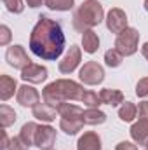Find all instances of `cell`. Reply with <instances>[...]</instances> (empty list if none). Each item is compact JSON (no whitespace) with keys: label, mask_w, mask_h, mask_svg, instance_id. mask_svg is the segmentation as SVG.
Returning a JSON list of instances; mask_svg holds the SVG:
<instances>
[{"label":"cell","mask_w":148,"mask_h":150,"mask_svg":"<svg viewBox=\"0 0 148 150\" xmlns=\"http://www.w3.org/2000/svg\"><path fill=\"white\" fill-rule=\"evenodd\" d=\"M138 44H140V33L136 28H131V26L120 32L115 38V49L122 56H132L138 51Z\"/></svg>","instance_id":"obj_4"},{"label":"cell","mask_w":148,"mask_h":150,"mask_svg":"<svg viewBox=\"0 0 148 150\" xmlns=\"http://www.w3.org/2000/svg\"><path fill=\"white\" fill-rule=\"evenodd\" d=\"M5 61L12 68H18V70H23V68H26L32 63V59L28 58V54H26L23 45H11L7 49V52H5Z\"/></svg>","instance_id":"obj_6"},{"label":"cell","mask_w":148,"mask_h":150,"mask_svg":"<svg viewBox=\"0 0 148 150\" xmlns=\"http://www.w3.org/2000/svg\"><path fill=\"white\" fill-rule=\"evenodd\" d=\"M122 61H124V56H122L117 49H110V51L105 52V63H106L110 68H117V67H120Z\"/></svg>","instance_id":"obj_25"},{"label":"cell","mask_w":148,"mask_h":150,"mask_svg":"<svg viewBox=\"0 0 148 150\" xmlns=\"http://www.w3.org/2000/svg\"><path fill=\"white\" fill-rule=\"evenodd\" d=\"M16 89H19L16 79H12V77H9L5 74L0 77V100L2 101H7L9 98H12Z\"/></svg>","instance_id":"obj_15"},{"label":"cell","mask_w":148,"mask_h":150,"mask_svg":"<svg viewBox=\"0 0 148 150\" xmlns=\"http://www.w3.org/2000/svg\"><path fill=\"white\" fill-rule=\"evenodd\" d=\"M82 45H84V51L89 52V54H94L98 49H99V37L94 30H87L82 33Z\"/></svg>","instance_id":"obj_18"},{"label":"cell","mask_w":148,"mask_h":150,"mask_svg":"<svg viewBox=\"0 0 148 150\" xmlns=\"http://www.w3.org/2000/svg\"><path fill=\"white\" fill-rule=\"evenodd\" d=\"M145 147H147V150H148V142H147V145H145Z\"/></svg>","instance_id":"obj_36"},{"label":"cell","mask_w":148,"mask_h":150,"mask_svg":"<svg viewBox=\"0 0 148 150\" xmlns=\"http://www.w3.org/2000/svg\"><path fill=\"white\" fill-rule=\"evenodd\" d=\"M84 117H77V119H66V117H61V122H59V127L61 131H65L66 134L73 136L77 134L82 127H84Z\"/></svg>","instance_id":"obj_17"},{"label":"cell","mask_w":148,"mask_h":150,"mask_svg":"<svg viewBox=\"0 0 148 150\" xmlns=\"http://www.w3.org/2000/svg\"><path fill=\"white\" fill-rule=\"evenodd\" d=\"M80 58H82V52H80V47L78 45H72L68 49V52L65 54V58L59 61V72L61 74H72L75 68L80 65Z\"/></svg>","instance_id":"obj_9"},{"label":"cell","mask_w":148,"mask_h":150,"mask_svg":"<svg viewBox=\"0 0 148 150\" xmlns=\"http://www.w3.org/2000/svg\"><path fill=\"white\" fill-rule=\"evenodd\" d=\"M115 150H138V147H136L132 142H120V143L115 147Z\"/></svg>","instance_id":"obj_31"},{"label":"cell","mask_w":148,"mask_h":150,"mask_svg":"<svg viewBox=\"0 0 148 150\" xmlns=\"http://www.w3.org/2000/svg\"><path fill=\"white\" fill-rule=\"evenodd\" d=\"M131 138L138 145H147L148 142V119H140L131 126Z\"/></svg>","instance_id":"obj_12"},{"label":"cell","mask_w":148,"mask_h":150,"mask_svg":"<svg viewBox=\"0 0 148 150\" xmlns=\"http://www.w3.org/2000/svg\"><path fill=\"white\" fill-rule=\"evenodd\" d=\"M14 122H16V112H14L11 107L2 105V107H0V126H2V129L12 126Z\"/></svg>","instance_id":"obj_23"},{"label":"cell","mask_w":148,"mask_h":150,"mask_svg":"<svg viewBox=\"0 0 148 150\" xmlns=\"http://www.w3.org/2000/svg\"><path fill=\"white\" fill-rule=\"evenodd\" d=\"M56 115H59L58 108L49 105V103H45V101L33 107V117L38 119V120H42V122H52L56 119Z\"/></svg>","instance_id":"obj_14"},{"label":"cell","mask_w":148,"mask_h":150,"mask_svg":"<svg viewBox=\"0 0 148 150\" xmlns=\"http://www.w3.org/2000/svg\"><path fill=\"white\" fill-rule=\"evenodd\" d=\"M82 117H84V122L89 124V126H98V124H103L106 120V113L98 110V108H87V110H84Z\"/></svg>","instance_id":"obj_19"},{"label":"cell","mask_w":148,"mask_h":150,"mask_svg":"<svg viewBox=\"0 0 148 150\" xmlns=\"http://www.w3.org/2000/svg\"><path fill=\"white\" fill-rule=\"evenodd\" d=\"M77 150H101V138L98 136V133L87 131L78 138Z\"/></svg>","instance_id":"obj_13"},{"label":"cell","mask_w":148,"mask_h":150,"mask_svg":"<svg viewBox=\"0 0 148 150\" xmlns=\"http://www.w3.org/2000/svg\"><path fill=\"white\" fill-rule=\"evenodd\" d=\"M105 21H106V28L111 33H117V35L127 28V14L118 7H113V9L108 11Z\"/></svg>","instance_id":"obj_7"},{"label":"cell","mask_w":148,"mask_h":150,"mask_svg":"<svg viewBox=\"0 0 148 150\" xmlns=\"http://www.w3.org/2000/svg\"><path fill=\"white\" fill-rule=\"evenodd\" d=\"M21 79L30 84H42L47 79V68L37 63H30L26 68L21 70Z\"/></svg>","instance_id":"obj_11"},{"label":"cell","mask_w":148,"mask_h":150,"mask_svg":"<svg viewBox=\"0 0 148 150\" xmlns=\"http://www.w3.org/2000/svg\"><path fill=\"white\" fill-rule=\"evenodd\" d=\"M42 2H45V0H26L28 7H40V5H42Z\"/></svg>","instance_id":"obj_33"},{"label":"cell","mask_w":148,"mask_h":150,"mask_svg":"<svg viewBox=\"0 0 148 150\" xmlns=\"http://www.w3.org/2000/svg\"><path fill=\"white\" fill-rule=\"evenodd\" d=\"M138 117L140 119H148V101H141L138 105Z\"/></svg>","instance_id":"obj_30"},{"label":"cell","mask_w":148,"mask_h":150,"mask_svg":"<svg viewBox=\"0 0 148 150\" xmlns=\"http://www.w3.org/2000/svg\"><path fill=\"white\" fill-rule=\"evenodd\" d=\"M44 4H45L51 11H61V12H65V11L73 9L75 0H45Z\"/></svg>","instance_id":"obj_24"},{"label":"cell","mask_w":148,"mask_h":150,"mask_svg":"<svg viewBox=\"0 0 148 150\" xmlns=\"http://www.w3.org/2000/svg\"><path fill=\"white\" fill-rule=\"evenodd\" d=\"M11 28L7 25H2L0 26V45H7L11 42Z\"/></svg>","instance_id":"obj_29"},{"label":"cell","mask_w":148,"mask_h":150,"mask_svg":"<svg viewBox=\"0 0 148 150\" xmlns=\"http://www.w3.org/2000/svg\"><path fill=\"white\" fill-rule=\"evenodd\" d=\"M105 19V11L103 5L98 0H84L80 7L73 12L72 23L77 32L84 33L87 30H92Z\"/></svg>","instance_id":"obj_3"},{"label":"cell","mask_w":148,"mask_h":150,"mask_svg":"<svg viewBox=\"0 0 148 150\" xmlns=\"http://www.w3.org/2000/svg\"><path fill=\"white\" fill-rule=\"evenodd\" d=\"M143 7H145V11H148V0H145V4H143Z\"/></svg>","instance_id":"obj_35"},{"label":"cell","mask_w":148,"mask_h":150,"mask_svg":"<svg viewBox=\"0 0 148 150\" xmlns=\"http://www.w3.org/2000/svg\"><path fill=\"white\" fill-rule=\"evenodd\" d=\"M78 77L87 86H98V84H101L105 80V70L98 61H87L80 68Z\"/></svg>","instance_id":"obj_5"},{"label":"cell","mask_w":148,"mask_h":150,"mask_svg":"<svg viewBox=\"0 0 148 150\" xmlns=\"http://www.w3.org/2000/svg\"><path fill=\"white\" fill-rule=\"evenodd\" d=\"M141 54L147 58V61H148V42H145V44H143V47H141Z\"/></svg>","instance_id":"obj_34"},{"label":"cell","mask_w":148,"mask_h":150,"mask_svg":"<svg viewBox=\"0 0 148 150\" xmlns=\"http://www.w3.org/2000/svg\"><path fill=\"white\" fill-rule=\"evenodd\" d=\"M7 150H28V145L19 136H14V138H11V143H9Z\"/></svg>","instance_id":"obj_28"},{"label":"cell","mask_w":148,"mask_h":150,"mask_svg":"<svg viewBox=\"0 0 148 150\" xmlns=\"http://www.w3.org/2000/svg\"><path fill=\"white\" fill-rule=\"evenodd\" d=\"M118 117H120V120H124V122H132V120L138 117V107H136L134 103H131V101H125V103L120 107V110H118Z\"/></svg>","instance_id":"obj_22"},{"label":"cell","mask_w":148,"mask_h":150,"mask_svg":"<svg viewBox=\"0 0 148 150\" xmlns=\"http://www.w3.org/2000/svg\"><path fill=\"white\" fill-rule=\"evenodd\" d=\"M56 143V129L51 126H38L35 134V145L40 150H52Z\"/></svg>","instance_id":"obj_8"},{"label":"cell","mask_w":148,"mask_h":150,"mask_svg":"<svg viewBox=\"0 0 148 150\" xmlns=\"http://www.w3.org/2000/svg\"><path fill=\"white\" fill-rule=\"evenodd\" d=\"M42 98L45 103H49L56 108H58V105H61L65 101H73V100L82 101L89 108H98L101 105L99 94H96L94 91L84 89V86H80L75 80H68V79H59V80L47 84L42 91Z\"/></svg>","instance_id":"obj_2"},{"label":"cell","mask_w":148,"mask_h":150,"mask_svg":"<svg viewBox=\"0 0 148 150\" xmlns=\"http://www.w3.org/2000/svg\"><path fill=\"white\" fill-rule=\"evenodd\" d=\"M2 2H4V5L7 7V11L12 12V14H21L23 9H25L23 0H2Z\"/></svg>","instance_id":"obj_26"},{"label":"cell","mask_w":148,"mask_h":150,"mask_svg":"<svg viewBox=\"0 0 148 150\" xmlns=\"http://www.w3.org/2000/svg\"><path fill=\"white\" fill-rule=\"evenodd\" d=\"M16 100H18V103H19L21 107H32V108H33L35 105L40 103V94H38V91L35 87L25 84V86H21V87L18 89Z\"/></svg>","instance_id":"obj_10"},{"label":"cell","mask_w":148,"mask_h":150,"mask_svg":"<svg viewBox=\"0 0 148 150\" xmlns=\"http://www.w3.org/2000/svg\"><path fill=\"white\" fill-rule=\"evenodd\" d=\"M37 129H38V124L35 122H26L21 131H19V138L30 147V145H35V134H37Z\"/></svg>","instance_id":"obj_21"},{"label":"cell","mask_w":148,"mask_h":150,"mask_svg":"<svg viewBox=\"0 0 148 150\" xmlns=\"http://www.w3.org/2000/svg\"><path fill=\"white\" fill-rule=\"evenodd\" d=\"M99 98H101V103L111 105V107H117V105L124 103V94L118 89H108V87L106 89H101Z\"/></svg>","instance_id":"obj_16"},{"label":"cell","mask_w":148,"mask_h":150,"mask_svg":"<svg viewBox=\"0 0 148 150\" xmlns=\"http://www.w3.org/2000/svg\"><path fill=\"white\" fill-rule=\"evenodd\" d=\"M9 143H11V140L7 138V133H5V131H2V145H0V147L5 150V149H9Z\"/></svg>","instance_id":"obj_32"},{"label":"cell","mask_w":148,"mask_h":150,"mask_svg":"<svg viewBox=\"0 0 148 150\" xmlns=\"http://www.w3.org/2000/svg\"><path fill=\"white\" fill-rule=\"evenodd\" d=\"M58 113H59V117H66V119H77V117H82L84 110H82L78 105H73V103H68V101H65V103L58 105Z\"/></svg>","instance_id":"obj_20"},{"label":"cell","mask_w":148,"mask_h":150,"mask_svg":"<svg viewBox=\"0 0 148 150\" xmlns=\"http://www.w3.org/2000/svg\"><path fill=\"white\" fill-rule=\"evenodd\" d=\"M30 51L45 61L58 59L65 51V33L56 19L42 14L30 33Z\"/></svg>","instance_id":"obj_1"},{"label":"cell","mask_w":148,"mask_h":150,"mask_svg":"<svg viewBox=\"0 0 148 150\" xmlns=\"http://www.w3.org/2000/svg\"><path fill=\"white\" fill-rule=\"evenodd\" d=\"M136 94L140 98H147L148 96V77H143V79L138 80V84H136Z\"/></svg>","instance_id":"obj_27"}]
</instances>
